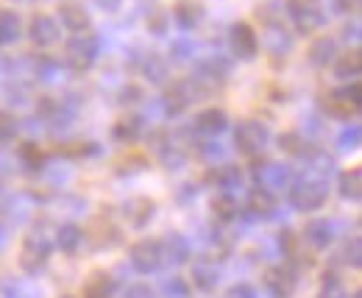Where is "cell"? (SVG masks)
Masks as SVG:
<instances>
[{"label":"cell","instance_id":"44","mask_svg":"<svg viewBox=\"0 0 362 298\" xmlns=\"http://www.w3.org/2000/svg\"><path fill=\"white\" fill-rule=\"evenodd\" d=\"M3 296H6V298H37L34 293H28V290H25L23 285H6Z\"/></svg>","mask_w":362,"mask_h":298},{"label":"cell","instance_id":"30","mask_svg":"<svg viewBox=\"0 0 362 298\" xmlns=\"http://www.w3.org/2000/svg\"><path fill=\"white\" fill-rule=\"evenodd\" d=\"M212 214L221 223H234L243 214V207H240V201L231 193H221V195L212 198Z\"/></svg>","mask_w":362,"mask_h":298},{"label":"cell","instance_id":"47","mask_svg":"<svg viewBox=\"0 0 362 298\" xmlns=\"http://www.w3.org/2000/svg\"><path fill=\"white\" fill-rule=\"evenodd\" d=\"M95 6H100L103 11H117L120 6H123V0H92Z\"/></svg>","mask_w":362,"mask_h":298},{"label":"cell","instance_id":"2","mask_svg":"<svg viewBox=\"0 0 362 298\" xmlns=\"http://www.w3.org/2000/svg\"><path fill=\"white\" fill-rule=\"evenodd\" d=\"M53 251V231H45L42 226H37L34 231H28L23 237V246H20V268L28 273V276H37L42 273Z\"/></svg>","mask_w":362,"mask_h":298},{"label":"cell","instance_id":"36","mask_svg":"<svg viewBox=\"0 0 362 298\" xmlns=\"http://www.w3.org/2000/svg\"><path fill=\"white\" fill-rule=\"evenodd\" d=\"M159 159H162V165H165L168 171H181L184 162H187V154L181 151L176 142H165V145L159 148Z\"/></svg>","mask_w":362,"mask_h":298},{"label":"cell","instance_id":"34","mask_svg":"<svg viewBox=\"0 0 362 298\" xmlns=\"http://www.w3.org/2000/svg\"><path fill=\"white\" fill-rule=\"evenodd\" d=\"M268 50H271L273 56H287L293 50V37L287 34L284 25L271 23V28H268Z\"/></svg>","mask_w":362,"mask_h":298},{"label":"cell","instance_id":"46","mask_svg":"<svg viewBox=\"0 0 362 298\" xmlns=\"http://www.w3.org/2000/svg\"><path fill=\"white\" fill-rule=\"evenodd\" d=\"M139 86H126L123 92H120V103H134V101H139Z\"/></svg>","mask_w":362,"mask_h":298},{"label":"cell","instance_id":"43","mask_svg":"<svg viewBox=\"0 0 362 298\" xmlns=\"http://www.w3.org/2000/svg\"><path fill=\"white\" fill-rule=\"evenodd\" d=\"M123 298H156V293L148 285H132V287H126Z\"/></svg>","mask_w":362,"mask_h":298},{"label":"cell","instance_id":"6","mask_svg":"<svg viewBox=\"0 0 362 298\" xmlns=\"http://www.w3.org/2000/svg\"><path fill=\"white\" fill-rule=\"evenodd\" d=\"M251 159H254V156H251ZM248 173H251L254 184L268 187L273 193L290 187V181H293L290 165H276V162H268V159H254V162L248 165Z\"/></svg>","mask_w":362,"mask_h":298},{"label":"cell","instance_id":"35","mask_svg":"<svg viewBox=\"0 0 362 298\" xmlns=\"http://www.w3.org/2000/svg\"><path fill=\"white\" fill-rule=\"evenodd\" d=\"M315 298H349V290H346L343 279H340L334 270H329V273H323V279H320V287H317Z\"/></svg>","mask_w":362,"mask_h":298},{"label":"cell","instance_id":"37","mask_svg":"<svg viewBox=\"0 0 362 298\" xmlns=\"http://www.w3.org/2000/svg\"><path fill=\"white\" fill-rule=\"evenodd\" d=\"M192 285L184 279V276H168L162 282V296L165 298H189Z\"/></svg>","mask_w":362,"mask_h":298},{"label":"cell","instance_id":"8","mask_svg":"<svg viewBox=\"0 0 362 298\" xmlns=\"http://www.w3.org/2000/svg\"><path fill=\"white\" fill-rule=\"evenodd\" d=\"M265 290L271 293V298H293V293L298 290V270L293 265H273L265 270L262 276Z\"/></svg>","mask_w":362,"mask_h":298},{"label":"cell","instance_id":"40","mask_svg":"<svg viewBox=\"0 0 362 298\" xmlns=\"http://www.w3.org/2000/svg\"><path fill=\"white\" fill-rule=\"evenodd\" d=\"M17 118L11 112H3L0 109V142H11L17 137Z\"/></svg>","mask_w":362,"mask_h":298},{"label":"cell","instance_id":"27","mask_svg":"<svg viewBox=\"0 0 362 298\" xmlns=\"http://www.w3.org/2000/svg\"><path fill=\"white\" fill-rule=\"evenodd\" d=\"M145 134V120L139 118V115H123L115 126H112V137L117 139V142H136L139 137Z\"/></svg>","mask_w":362,"mask_h":298},{"label":"cell","instance_id":"31","mask_svg":"<svg viewBox=\"0 0 362 298\" xmlns=\"http://www.w3.org/2000/svg\"><path fill=\"white\" fill-rule=\"evenodd\" d=\"M17 159H20V165H23L25 171H42L47 162V154L34 142V139H25V142H20V148H17Z\"/></svg>","mask_w":362,"mask_h":298},{"label":"cell","instance_id":"5","mask_svg":"<svg viewBox=\"0 0 362 298\" xmlns=\"http://www.w3.org/2000/svg\"><path fill=\"white\" fill-rule=\"evenodd\" d=\"M271 142V128L262 120H240L234 128V148L243 156H257Z\"/></svg>","mask_w":362,"mask_h":298},{"label":"cell","instance_id":"50","mask_svg":"<svg viewBox=\"0 0 362 298\" xmlns=\"http://www.w3.org/2000/svg\"><path fill=\"white\" fill-rule=\"evenodd\" d=\"M62 298H76V296H62Z\"/></svg>","mask_w":362,"mask_h":298},{"label":"cell","instance_id":"29","mask_svg":"<svg viewBox=\"0 0 362 298\" xmlns=\"http://www.w3.org/2000/svg\"><path fill=\"white\" fill-rule=\"evenodd\" d=\"M334 56H337V42H334V37H317L315 42L310 45V50H307V59H310V64H315V67L332 64Z\"/></svg>","mask_w":362,"mask_h":298},{"label":"cell","instance_id":"21","mask_svg":"<svg viewBox=\"0 0 362 298\" xmlns=\"http://www.w3.org/2000/svg\"><path fill=\"white\" fill-rule=\"evenodd\" d=\"M84 243V229L78 223H62L53 229V248H59L62 254L73 256Z\"/></svg>","mask_w":362,"mask_h":298},{"label":"cell","instance_id":"12","mask_svg":"<svg viewBox=\"0 0 362 298\" xmlns=\"http://www.w3.org/2000/svg\"><path fill=\"white\" fill-rule=\"evenodd\" d=\"M201 98H204V92L195 86L192 79L176 81V84L165 92V112H168L170 118H176V115H181L189 103H195V101H201Z\"/></svg>","mask_w":362,"mask_h":298},{"label":"cell","instance_id":"4","mask_svg":"<svg viewBox=\"0 0 362 298\" xmlns=\"http://www.w3.org/2000/svg\"><path fill=\"white\" fill-rule=\"evenodd\" d=\"M98 50H100L98 34H92V31L73 34V40L64 45L67 67H70L73 73H87L92 64H95V59H98Z\"/></svg>","mask_w":362,"mask_h":298},{"label":"cell","instance_id":"38","mask_svg":"<svg viewBox=\"0 0 362 298\" xmlns=\"http://www.w3.org/2000/svg\"><path fill=\"white\" fill-rule=\"evenodd\" d=\"M362 142V126L360 123H351V126H346L340 134H337V145L343 148V151H357Z\"/></svg>","mask_w":362,"mask_h":298},{"label":"cell","instance_id":"28","mask_svg":"<svg viewBox=\"0 0 362 298\" xmlns=\"http://www.w3.org/2000/svg\"><path fill=\"white\" fill-rule=\"evenodd\" d=\"M115 293H117V282L112 273L103 270H95L84 285V298H115Z\"/></svg>","mask_w":362,"mask_h":298},{"label":"cell","instance_id":"10","mask_svg":"<svg viewBox=\"0 0 362 298\" xmlns=\"http://www.w3.org/2000/svg\"><path fill=\"white\" fill-rule=\"evenodd\" d=\"M228 47L234 53V59L240 62H251L259 50V40H257V31L248 25V23H234L228 28Z\"/></svg>","mask_w":362,"mask_h":298},{"label":"cell","instance_id":"17","mask_svg":"<svg viewBox=\"0 0 362 298\" xmlns=\"http://www.w3.org/2000/svg\"><path fill=\"white\" fill-rule=\"evenodd\" d=\"M62 31H59V23L50 17V14H34L31 23H28V40L37 45V47H53L59 42Z\"/></svg>","mask_w":362,"mask_h":298},{"label":"cell","instance_id":"23","mask_svg":"<svg viewBox=\"0 0 362 298\" xmlns=\"http://www.w3.org/2000/svg\"><path fill=\"white\" fill-rule=\"evenodd\" d=\"M279 148H281L284 154L301 159V162H310L313 154L317 151V145H313L310 139H304L298 131H287V134H281V137H279Z\"/></svg>","mask_w":362,"mask_h":298},{"label":"cell","instance_id":"39","mask_svg":"<svg viewBox=\"0 0 362 298\" xmlns=\"http://www.w3.org/2000/svg\"><path fill=\"white\" fill-rule=\"evenodd\" d=\"M340 254H343V262H346L349 268H354V270H357V268L362 265V240H360V234H354V237H351V240L343 246V251H340Z\"/></svg>","mask_w":362,"mask_h":298},{"label":"cell","instance_id":"41","mask_svg":"<svg viewBox=\"0 0 362 298\" xmlns=\"http://www.w3.org/2000/svg\"><path fill=\"white\" fill-rule=\"evenodd\" d=\"M62 154L70 156V159H84V156H95L98 154V145L95 142H73V145L62 148Z\"/></svg>","mask_w":362,"mask_h":298},{"label":"cell","instance_id":"45","mask_svg":"<svg viewBox=\"0 0 362 298\" xmlns=\"http://www.w3.org/2000/svg\"><path fill=\"white\" fill-rule=\"evenodd\" d=\"M357 6H360V0H337V3H334V11L351 14V11H357Z\"/></svg>","mask_w":362,"mask_h":298},{"label":"cell","instance_id":"33","mask_svg":"<svg viewBox=\"0 0 362 298\" xmlns=\"http://www.w3.org/2000/svg\"><path fill=\"white\" fill-rule=\"evenodd\" d=\"M142 76H145L151 84H162L165 76H168V62H165V56H159V53H145V56H142Z\"/></svg>","mask_w":362,"mask_h":298},{"label":"cell","instance_id":"7","mask_svg":"<svg viewBox=\"0 0 362 298\" xmlns=\"http://www.w3.org/2000/svg\"><path fill=\"white\" fill-rule=\"evenodd\" d=\"M129 262L136 273L148 276V273H156L165 268V256H162V243L159 240H139L129 248Z\"/></svg>","mask_w":362,"mask_h":298},{"label":"cell","instance_id":"49","mask_svg":"<svg viewBox=\"0 0 362 298\" xmlns=\"http://www.w3.org/2000/svg\"><path fill=\"white\" fill-rule=\"evenodd\" d=\"M349 298H362V293H360V290H354V293H351Z\"/></svg>","mask_w":362,"mask_h":298},{"label":"cell","instance_id":"24","mask_svg":"<svg viewBox=\"0 0 362 298\" xmlns=\"http://www.w3.org/2000/svg\"><path fill=\"white\" fill-rule=\"evenodd\" d=\"M173 20L181 31H195L204 20V6L195 3V0H179L173 6Z\"/></svg>","mask_w":362,"mask_h":298},{"label":"cell","instance_id":"9","mask_svg":"<svg viewBox=\"0 0 362 298\" xmlns=\"http://www.w3.org/2000/svg\"><path fill=\"white\" fill-rule=\"evenodd\" d=\"M287 14H290V20H293V28L298 31V34H315L323 28V23H326V14L313 6V3H307V0H287Z\"/></svg>","mask_w":362,"mask_h":298},{"label":"cell","instance_id":"32","mask_svg":"<svg viewBox=\"0 0 362 298\" xmlns=\"http://www.w3.org/2000/svg\"><path fill=\"white\" fill-rule=\"evenodd\" d=\"M20 34H23V20H20V14L11 11V8H3V11H0V47L17 42Z\"/></svg>","mask_w":362,"mask_h":298},{"label":"cell","instance_id":"13","mask_svg":"<svg viewBox=\"0 0 362 298\" xmlns=\"http://www.w3.org/2000/svg\"><path fill=\"white\" fill-rule=\"evenodd\" d=\"M228 79V62L223 59H206V62H201L198 64V70H195V76H192V81L195 86L206 95V92H212V89H218V86H223V81Z\"/></svg>","mask_w":362,"mask_h":298},{"label":"cell","instance_id":"18","mask_svg":"<svg viewBox=\"0 0 362 298\" xmlns=\"http://www.w3.org/2000/svg\"><path fill=\"white\" fill-rule=\"evenodd\" d=\"M187 282L201 293H215L218 285H221V268L209 259H198V262H192V270H189Z\"/></svg>","mask_w":362,"mask_h":298},{"label":"cell","instance_id":"25","mask_svg":"<svg viewBox=\"0 0 362 298\" xmlns=\"http://www.w3.org/2000/svg\"><path fill=\"white\" fill-rule=\"evenodd\" d=\"M337 193L343 201L349 204H360L362 198V171L360 168H349L337 176Z\"/></svg>","mask_w":362,"mask_h":298},{"label":"cell","instance_id":"42","mask_svg":"<svg viewBox=\"0 0 362 298\" xmlns=\"http://www.w3.org/2000/svg\"><path fill=\"white\" fill-rule=\"evenodd\" d=\"M223 298H257V290L251 287V285H245V282H240V285H231Z\"/></svg>","mask_w":362,"mask_h":298},{"label":"cell","instance_id":"26","mask_svg":"<svg viewBox=\"0 0 362 298\" xmlns=\"http://www.w3.org/2000/svg\"><path fill=\"white\" fill-rule=\"evenodd\" d=\"M332 64H334V76H337L340 81H349V79L357 81V76L362 73V53L357 50V47H351V50L334 56Z\"/></svg>","mask_w":362,"mask_h":298},{"label":"cell","instance_id":"1","mask_svg":"<svg viewBox=\"0 0 362 298\" xmlns=\"http://www.w3.org/2000/svg\"><path fill=\"white\" fill-rule=\"evenodd\" d=\"M287 201L296 212H315L329 201V181L315 173L293 178L287 187Z\"/></svg>","mask_w":362,"mask_h":298},{"label":"cell","instance_id":"15","mask_svg":"<svg viewBox=\"0 0 362 298\" xmlns=\"http://www.w3.org/2000/svg\"><path fill=\"white\" fill-rule=\"evenodd\" d=\"M301 237H304V243H307L313 251H326V248H332V243H334V223L326 220V217H313V220L304 223Z\"/></svg>","mask_w":362,"mask_h":298},{"label":"cell","instance_id":"48","mask_svg":"<svg viewBox=\"0 0 362 298\" xmlns=\"http://www.w3.org/2000/svg\"><path fill=\"white\" fill-rule=\"evenodd\" d=\"M8 243H11V231H8V226H6V223H0V251H3V248H8Z\"/></svg>","mask_w":362,"mask_h":298},{"label":"cell","instance_id":"16","mask_svg":"<svg viewBox=\"0 0 362 298\" xmlns=\"http://www.w3.org/2000/svg\"><path fill=\"white\" fill-rule=\"evenodd\" d=\"M204 181H206L209 187H218L221 193H234V190H240V187H243L245 173L240 171V165L221 162V165H215V168H209V171H206Z\"/></svg>","mask_w":362,"mask_h":298},{"label":"cell","instance_id":"20","mask_svg":"<svg viewBox=\"0 0 362 298\" xmlns=\"http://www.w3.org/2000/svg\"><path fill=\"white\" fill-rule=\"evenodd\" d=\"M59 20H62V25H64L67 31H73V34L90 31V25H92L90 11H87L81 3H76V0H64V3L59 6Z\"/></svg>","mask_w":362,"mask_h":298},{"label":"cell","instance_id":"3","mask_svg":"<svg viewBox=\"0 0 362 298\" xmlns=\"http://www.w3.org/2000/svg\"><path fill=\"white\" fill-rule=\"evenodd\" d=\"M323 112L329 118H337V120H351L360 115L362 106V86L360 81H351V84H343L337 89H329L320 101Z\"/></svg>","mask_w":362,"mask_h":298},{"label":"cell","instance_id":"19","mask_svg":"<svg viewBox=\"0 0 362 298\" xmlns=\"http://www.w3.org/2000/svg\"><path fill=\"white\" fill-rule=\"evenodd\" d=\"M159 243H162L165 265H187L192 259V243L181 231H168Z\"/></svg>","mask_w":362,"mask_h":298},{"label":"cell","instance_id":"22","mask_svg":"<svg viewBox=\"0 0 362 298\" xmlns=\"http://www.w3.org/2000/svg\"><path fill=\"white\" fill-rule=\"evenodd\" d=\"M192 126H195L198 134H204V137H218V134H223L228 128V115L223 109L209 106V109H204V112L195 115V123Z\"/></svg>","mask_w":362,"mask_h":298},{"label":"cell","instance_id":"14","mask_svg":"<svg viewBox=\"0 0 362 298\" xmlns=\"http://www.w3.org/2000/svg\"><path fill=\"white\" fill-rule=\"evenodd\" d=\"M120 214H123V220H126L132 229H145V226L156 217V201L148 198V195L129 198V201L120 207Z\"/></svg>","mask_w":362,"mask_h":298},{"label":"cell","instance_id":"11","mask_svg":"<svg viewBox=\"0 0 362 298\" xmlns=\"http://www.w3.org/2000/svg\"><path fill=\"white\" fill-rule=\"evenodd\" d=\"M276 207H279L276 193L268 190V187L254 184V187L248 190V198H245L243 214H248L251 220H271L273 214H276Z\"/></svg>","mask_w":362,"mask_h":298}]
</instances>
